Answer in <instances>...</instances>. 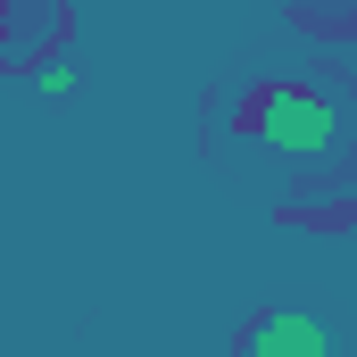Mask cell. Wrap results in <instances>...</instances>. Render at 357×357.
<instances>
[{
	"instance_id": "obj_1",
	"label": "cell",
	"mask_w": 357,
	"mask_h": 357,
	"mask_svg": "<svg viewBox=\"0 0 357 357\" xmlns=\"http://www.w3.org/2000/svg\"><path fill=\"white\" fill-rule=\"evenodd\" d=\"M233 133L266 158H291V167H333L349 150V100L333 84H250V100L233 108Z\"/></svg>"
},
{
	"instance_id": "obj_2",
	"label": "cell",
	"mask_w": 357,
	"mask_h": 357,
	"mask_svg": "<svg viewBox=\"0 0 357 357\" xmlns=\"http://www.w3.org/2000/svg\"><path fill=\"white\" fill-rule=\"evenodd\" d=\"M241 357H341V333H324L316 316L266 307V316L241 324Z\"/></svg>"
},
{
	"instance_id": "obj_3",
	"label": "cell",
	"mask_w": 357,
	"mask_h": 357,
	"mask_svg": "<svg viewBox=\"0 0 357 357\" xmlns=\"http://www.w3.org/2000/svg\"><path fill=\"white\" fill-rule=\"evenodd\" d=\"M8 17H17V0H0V42H8Z\"/></svg>"
},
{
	"instance_id": "obj_4",
	"label": "cell",
	"mask_w": 357,
	"mask_h": 357,
	"mask_svg": "<svg viewBox=\"0 0 357 357\" xmlns=\"http://www.w3.org/2000/svg\"><path fill=\"white\" fill-rule=\"evenodd\" d=\"M324 8H333V0H324Z\"/></svg>"
}]
</instances>
